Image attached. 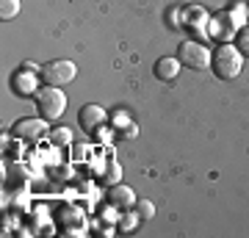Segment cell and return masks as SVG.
Instances as JSON below:
<instances>
[{"instance_id":"6da1fadb","label":"cell","mask_w":249,"mask_h":238,"mask_svg":"<svg viewBox=\"0 0 249 238\" xmlns=\"http://www.w3.org/2000/svg\"><path fill=\"white\" fill-rule=\"evenodd\" d=\"M241 67H244V55H241V50L230 42L219 44L213 53H211V70H213V75L219 80L238 78Z\"/></svg>"},{"instance_id":"7a4b0ae2","label":"cell","mask_w":249,"mask_h":238,"mask_svg":"<svg viewBox=\"0 0 249 238\" xmlns=\"http://www.w3.org/2000/svg\"><path fill=\"white\" fill-rule=\"evenodd\" d=\"M64 111H67V94L58 86H47L36 94V114L42 119L55 122V119H61Z\"/></svg>"},{"instance_id":"3957f363","label":"cell","mask_w":249,"mask_h":238,"mask_svg":"<svg viewBox=\"0 0 249 238\" xmlns=\"http://www.w3.org/2000/svg\"><path fill=\"white\" fill-rule=\"evenodd\" d=\"M211 47L202 42H196V39H186V42L178 47V58L183 67L194 72H202V70H211Z\"/></svg>"},{"instance_id":"277c9868","label":"cell","mask_w":249,"mask_h":238,"mask_svg":"<svg viewBox=\"0 0 249 238\" xmlns=\"http://www.w3.org/2000/svg\"><path fill=\"white\" fill-rule=\"evenodd\" d=\"M78 75V64L58 58V61H47L45 67H39V78L45 86H67Z\"/></svg>"},{"instance_id":"5b68a950","label":"cell","mask_w":249,"mask_h":238,"mask_svg":"<svg viewBox=\"0 0 249 238\" xmlns=\"http://www.w3.org/2000/svg\"><path fill=\"white\" fill-rule=\"evenodd\" d=\"M47 133V119L42 116H34V119H17L11 125V136L17 141H39L42 136Z\"/></svg>"},{"instance_id":"8992f818","label":"cell","mask_w":249,"mask_h":238,"mask_svg":"<svg viewBox=\"0 0 249 238\" xmlns=\"http://www.w3.org/2000/svg\"><path fill=\"white\" fill-rule=\"evenodd\" d=\"M106 111L97 106V103H89V106H83L78 111V122H80V128L83 130H89V133H94L97 128H106Z\"/></svg>"},{"instance_id":"52a82bcc","label":"cell","mask_w":249,"mask_h":238,"mask_svg":"<svg viewBox=\"0 0 249 238\" xmlns=\"http://www.w3.org/2000/svg\"><path fill=\"white\" fill-rule=\"evenodd\" d=\"M108 202L114 205V208H119V211H130L139 200H136L133 188L124 183H114L111 188H108Z\"/></svg>"},{"instance_id":"ba28073f","label":"cell","mask_w":249,"mask_h":238,"mask_svg":"<svg viewBox=\"0 0 249 238\" xmlns=\"http://www.w3.org/2000/svg\"><path fill=\"white\" fill-rule=\"evenodd\" d=\"M180 70H183V64H180L178 55H163V58H158V61H155L152 75H155L158 80H163V83H172V80L180 75Z\"/></svg>"},{"instance_id":"9c48e42d","label":"cell","mask_w":249,"mask_h":238,"mask_svg":"<svg viewBox=\"0 0 249 238\" xmlns=\"http://www.w3.org/2000/svg\"><path fill=\"white\" fill-rule=\"evenodd\" d=\"M11 89L17 92L19 97H31V94H36V78H34V72L19 70L17 75L11 78Z\"/></svg>"},{"instance_id":"30bf717a","label":"cell","mask_w":249,"mask_h":238,"mask_svg":"<svg viewBox=\"0 0 249 238\" xmlns=\"http://www.w3.org/2000/svg\"><path fill=\"white\" fill-rule=\"evenodd\" d=\"M47 139L53 147H72V130L70 128H53L47 133Z\"/></svg>"},{"instance_id":"8fae6325","label":"cell","mask_w":249,"mask_h":238,"mask_svg":"<svg viewBox=\"0 0 249 238\" xmlns=\"http://www.w3.org/2000/svg\"><path fill=\"white\" fill-rule=\"evenodd\" d=\"M136 224H142V219H139V213L130 208V211H124V216L119 219V227H116V230H119V233H130Z\"/></svg>"},{"instance_id":"7c38bea8","label":"cell","mask_w":249,"mask_h":238,"mask_svg":"<svg viewBox=\"0 0 249 238\" xmlns=\"http://www.w3.org/2000/svg\"><path fill=\"white\" fill-rule=\"evenodd\" d=\"M133 211L139 213V219L142 221H152V216H155V205H152L150 200H139V202L133 205Z\"/></svg>"},{"instance_id":"4fadbf2b","label":"cell","mask_w":249,"mask_h":238,"mask_svg":"<svg viewBox=\"0 0 249 238\" xmlns=\"http://www.w3.org/2000/svg\"><path fill=\"white\" fill-rule=\"evenodd\" d=\"M19 0H0V17L3 19H14L19 14Z\"/></svg>"},{"instance_id":"5bb4252c","label":"cell","mask_w":249,"mask_h":238,"mask_svg":"<svg viewBox=\"0 0 249 238\" xmlns=\"http://www.w3.org/2000/svg\"><path fill=\"white\" fill-rule=\"evenodd\" d=\"M232 44L241 50V55H247V58H249V25H244L238 34H235V42H232Z\"/></svg>"},{"instance_id":"9a60e30c","label":"cell","mask_w":249,"mask_h":238,"mask_svg":"<svg viewBox=\"0 0 249 238\" xmlns=\"http://www.w3.org/2000/svg\"><path fill=\"white\" fill-rule=\"evenodd\" d=\"M119 177H122V166L111 161V164H108V169H106V175H103V180L114 185V183H119Z\"/></svg>"},{"instance_id":"2e32d148","label":"cell","mask_w":249,"mask_h":238,"mask_svg":"<svg viewBox=\"0 0 249 238\" xmlns=\"http://www.w3.org/2000/svg\"><path fill=\"white\" fill-rule=\"evenodd\" d=\"M89 144H75V141H72V161H86L89 158Z\"/></svg>"},{"instance_id":"e0dca14e","label":"cell","mask_w":249,"mask_h":238,"mask_svg":"<svg viewBox=\"0 0 249 238\" xmlns=\"http://www.w3.org/2000/svg\"><path fill=\"white\" fill-rule=\"evenodd\" d=\"M22 70H28V72H36V64H34V61H25V64H22Z\"/></svg>"},{"instance_id":"ac0fdd59","label":"cell","mask_w":249,"mask_h":238,"mask_svg":"<svg viewBox=\"0 0 249 238\" xmlns=\"http://www.w3.org/2000/svg\"><path fill=\"white\" fill-rule=\"evenodd\" d=\"M247 22H249V6H247Z\"/></svg>"}]
</instances>
